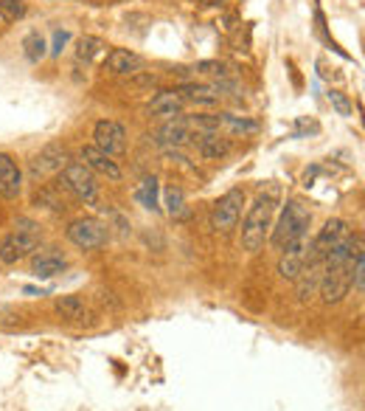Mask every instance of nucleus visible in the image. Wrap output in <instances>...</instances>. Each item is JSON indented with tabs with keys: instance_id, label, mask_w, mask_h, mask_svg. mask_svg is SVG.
<instances>
[{
	"instance_id": "nucleus-1",
	"label": "nucleus",
	"mask_w": 365,
	"mask_h": 411,
	"mask_svg": "<svg viewBox=\"0 0 365 411\" xmlns=\"http://www.w3.org/2000/svg\"><path fill=\"white\" fill-rule=\"evenodd\" d=\"M279 200H281V189L272 184L250 206L245 225H242V248L248 254H259L264 248V243L270 237V228H272V217H276V209H279Z\"/></svg>"
},
{
	"instance_id": "nucleus-2",
	"label": "nucleus",
	"mask_w": 365,
	"mask_h": 411,
	"mask_svg": "<svg viewBox=\"0 0 365 411\" xmlns=\"http://www.w3.org/2000/svg\"><path fill=\"white\" fill-rule=\"evenodd\" d=\"M309 225H312V212L307 206L298 203V200H287L279 223L270 228V245L276 251H284L287 245H292L298 240H307Z\"/></svg>"
},
{
	"instance_id": "nucleus-3",
	"label": "nucleus",
	"mask_w": 365,
	"mask_h": 411,
	"mask_svg": "<svg viewBox=\"0 0 365 411\" xmlns=\"http://www.w3.org/2000/svg\"><path fill=\"white\" fill-rule=\"evenodd\" d=\"M360 254H362V245L354 251V256H351V259H346V262H343V265H334V268H326V271H323L318 290H320V299H323L326 304H338V302H343V299H346V293L351 290L354 262H357V256H360Z\"/></svg>"
},
{
	"instance_id": "nucleus-4",
	"label": "nucleus",
	"mask_w": 365,
	"mask_h": 411,
	"mask_svg": "<svg viewBox=\"0 0 365 411\" xmlns=\"http://www.w3.org/2000/svg\"><path fill=\"white\" fill-rule=\"evenodd\" d=\"M65 237L82 251H99L110 240V225H104L96 217H76L68 223Z\"/></svg>"
},
{
	"instance_id": "nucleus-5",
	"label": "nucleus",
	"mask_w": 365,
	"mask_h": 411,
	"mask_svg": "<svg viewBox=\"0 0 365 411\" xmlns=\"http://www.w3.org/2000/svg\"><path fill=\"white\" fill-rule=\"evenodd\" d=\"M242 206H245V189L225 192L214 206H211V228L217 234H231L242 217Z\"/></svg>"
},
{
	"instance_id": "nucleus-6",
	"label": "nucleus",
	"mask_w": 365,
	"mask_h": 411,
	"mask_svg": "<svg viewBox=\"0 0 365 411\" xmlns=\"http://www.w3.org/2000/svg\"><path fill=\"white\" fill-rule=\"evenodd\" d=\"M62 186L71 189V195L79 197L87 206H96L99 203V184L93 178V172H90L84 164H76V161L65 164V169H62Z\"/></svg>"
},
{
	"instance_id": "nucleus-7",
	"label": "nucleus",
	"mask_w": 365,
	"mask_h": 411,
	"mask_svg": "<svg viewBox=\"0 0 365 411\" xmlns=\"http://www.w3.org/2000/svg\"><path fill=\"white\" fill-rule=\"evenodd\" d=\"M349 234H351V231H349V223H346V220H338V217L326 220V225L318 231V237L307 245V259H309V262H323L326 254H329L334 245H338V243H343Z\"/></svg>"
},
{
	"instance_id": "nucleus-8",
	"label": "nucleus",
	"mask_w": 365,
	"mask_h": 411,
	"mask_svg": "<svg viewBox=\"0 0 365 411\" xmlns=\"http://www.w3.org/2000/svg\"><path fill=\"white\" fill-rule=\"evenodd\" d=\"M93 138H96L93 146H99V150L107 153L110 158L127 153V130H124V124H118V122H113V119H102V122H96V127H93Z\"/></svg>"
},
{
	"instance_id": "nucleus-9",
	"label": "nucleus",
	"mask_w": 365,
	"mask_h": 411,
	"mask_svg": "<svg viewBox=\"0 0 365 411\" xmlns=\"http://www.w3.org/2000/svg\"><path fill=\"white\" fill-rule=\"evenodd\" d=\"M43 234H25V231H12L0 240V262L3 265H14V262L25 259L37 245H40Z\"/></svg>"
},
{
	"instance_id": "nucleus-10",
	"label": "nucleus",
	"mask_w": 365,
	"mask_h": 411,
	"mask_svg": "<svg viewBox=\"0 0 365 411\" xmlns=\"http://www.w3.org/2000/svg\"><path fill=\"white\" fill-rule=\"evenodd\" d=\"M65 164H68L65 146L62 144H48L32 161H28V175H32L34 181H40V178H45V175H51V172H62Z\"/></svg>"
},
{
	"instance_id": "nucleus-11",
	"label": "nucleus",
	"mask_w": 365,
	"mask_h": 411,
	"mask_svg": "<svg viewBox=\"0 0 365 411\" xmlns=\"http://www.w3.org/2000/svg\"><path fill=\"white\" fill-rule=\"evenodd\" d=\"M23 192V172L9 153H0V197L17 200Z\"/></svg>"
},
{
	"instance_id": "nucleus-12",
	"label": "nucleus",
	"mask_w": 365,
	"mask_h": 411,
	"mask_svg": "<svg viewBox=\"0 0 365 411\" xmlns=\"http://www.w3.org/2000/svg\"><path fill=\"white\" fill-rule=\"evenodd\" d=\"M79 158H82V164H84L90 172H99V175H104V178H110V181H121V166H118L107 153H102L99 146H93V144L82 146Z\"/></svg>"
},
{
	"instance_id": "nucleus-13",
	"label": "nucleus",
	"mask_w": 365,
	"mask_h": 411,
	"mask_svg": "<svg viewBox=\"0 0 365 411\" xmlns=\"http://www.w3.org/2000/svg\"><path fill=\"white\" fill-rule=\"evenodd\" d=\"M189 141H194L197 146V153L205 158V161H220L231 153V141L222 138L220 133H205V130H197Z\"/></svg>"
},
{
	"instance_id": "nucleus-14",
	"label": "nucleus",
	"mask_w": 365,
	"mask_h": 411,
	"mask_svg": "<svg viewBox=\"0 0 365 411\" xmlns=\"http://www.w3.org/2000/svg\"><path fill=\"white\" fill-rule=\"evenodd\" d=\"M307 245H309V240H298L281 251V259H279V276L281 279H290V282L298 279V274L303 268V259H307Z\"/></svg>"
},
{
	"instance_id": "nucleus-15",
	"label": "nucleus",
	"mask_w": 365,
	"mask_h": 411,
	"mask_svg": "<svg viewBox=\"0 0 365 411\" xmlns=\"http://www.w3.org/2000/svg\"><path fill=\"white\" fill-rule=\"evenodd\" d=\"M54 310L62 321H71V324H90L93 321V313L84 304L82 296H59L54 302Z\"/></svg>"
},
{
	"instance_id": "nucleus-16",
	"label": "nucleus",
	"mask_w": 365,
	"mask_h": 411,
	"mask_svg": "<svg viewBox=\"0 0 365 411\" xmlns=\"http://www.w3.org/2000/svg\"><path fill=\"white\" fill-rule=\"evenodd\" d=\"M65 271H68V259L56 248H48V251H43L32 259V274L37 279H54V276L65 274Z\"/></svg>"
},
{
	"instance_id": "nucleus-17",
	"label": "nucleus",
	"mask_w": 365,
	"mask_h": 411,
	"mask_svg": "<svg viewBox=\"0 0 365 411\" xmlns=\"http://www.w3.org/2000/svg\"><path fill=\"white\" fill-rule=\"evenodd\" d=\"M141 65H143V60H141L135 51H130V48H113V51L107 54V60H104V68H107L110 74H115V76L138 74Z\"/></svg>"
},
{
	"instance_id": "nucleus-18",
	"label": "nucleus",
	"mask_w": 365,
	"mask_h": 411,
	"mask_svg": "<svg viewBox=\"0 0 365 411\" xmlns=\"http://www.w3.org/2000/svg\"><path fill=\"white\" fill-rule=\"evenodd\" d=\"M189 138H191V133H189V124L182 122V115H174V119H169V122L158 130V135H155V141H158L161 146H166V150H180L182 144H189Z\"/></svg>"
},
{
	"instance_id": "nucleus-19",
	"label": "nucleus",
	"mask_w": 365,
	"mask_h": 411,
	"mask_svg": "<svg viewBox=\"0 0 365 411\" xmlns=\"http://www.w3.org/2000/svg\"><path fill=\"white\" fill-rule=\"evenodd\" d=\"M182 96L177 91H158L149 102V113L152 115H161V119H174V115L182 113Z\"/></svg>"
},
{
	"instance_id": "nucleus-20",
	"label": "nucleus",
	"mask_w": 365,
	"mask_h": 411,
	"mask_svg": "<svg viewBox=\"0 0 365 411\" xmlns=\"http://www.w3.org/2000/svg\"><path fill=\"white\" fill-rule=\"evenodd\" d=\"M174 91L182 96V102H194V104H220L222 93L217 91L214 85H194V82H186L174 87Z\"/></svg>"
},
{
	"instance_id": "nucleus-21",
	"label": "nucleus",
	"mask_w": 365,
	"mask_h": 411,
	"mask_svg": "<svg viewBox=\"0 0 365 411\" xmlns=\"http://www.w3.org/2000/svg\"><path fill=\"white\" fill-rule=\"evenodd\" d=\"M222 130L231 135H256L261 124L250 115H236V113H222Z\"/></svg>"
},
{
	"instance_id": "nucleus-22",
	"label": "nucleus",
	"mask_w": 365,
	"mask_h": 411,
	"mask_svg": "<svg viewBox=\"0 0 365 411\" xmlns=\"http://www.w3.org/2000/svg\"><path fill=\"white\" fill-rule=\"evenodd\" d=\"M135 200L143 206V209H149V212H161V203H158V178H155V175L141 181V186L135 189Z\"/></svg>"
},
{
	"instance_id": "nucleus-23",
	"label": "nucleus",
	"mask_w": 365,
	"mask_h": 411,
	"mask_svg": "<svg viewBox=\"0 0 365 411\" xmlns=\"http://www.w3.org/2000/svg\"><path fill=\"white\" fill-rule=\"evenodd\" d=\"M107 45H104V40L102 37H93V34H84L82 40H79V45H76V60L79 63H93L96 60V56L104 51Z\"/></svg>"
},
{
	"instance_id": "nucleus-24",
	"label": "nucleus",
	"mask_w": 365,
	"mask_h": 411,
	"mask_svg": "<svg viewBox=\"0 0 365 411\" xmlns=\"http://www.w3.org/2000/svg\"><path fill=\"white\" fill-rule=\"evenodd\" d=\"M45 48H48V43H45V37L43 34H28L25 40H23V54H25V60L28 63H40L43 56H45Z\"/></svg>"
},
{
	"instance_id": "nucleus-25",
	"label": "nucleus",
	"mask_w": 365,
	"mask_h": 411,
	"mask_svg": "<svg viewBox=\"0 0 365 411\" xmlns=\"http://www.w3.org/2000/svg\"><path fill=\"white\" fill-rule=\"evenodd\" d=\"M25 3L23 0H0V23H17L25 17Z\"/></svg>"
},
{
	"instance_id": "nucleus-26",
	"label": "nucleus",
	"mask_w": 365,
	"mask_h": 411,
	"mask_svg": "<svg viewBox=\"0 0 365 411\" xmlns=\"http://www.w3.org/2000/svg\"><path fill=\"white\" fill-rule=\"evenodd\" d=\"M166 212H169V217H180L182 214V209H186V195H182V189L180 186H169L166 189Z\"/></svg>"
},
{
	"instance_id": "nucleus-27",
	"label": "nucleus",
	"mask_w": 365,
	"mask_h": 411,
	"mask_svg": "<svg viewBox=\"0 0 365 411\" xmlns=\"http://www.w3.org/2000/svg\"><path fill=\"white\" fill-rule=\"evenodd\" d=\"M326 96H329L331 107L338 110V115H343V119H351V115H354V104H351V99L343 91H329Z\"/></svg>"
},
{
	"instance_id": "nucleus-28",
	"label": "nucleus",
	"mask_w": 365,
	"mask_h": 411,
	"mask_svg": "<svg viewBox=\"0 0 365 411\" xmlns=\"http://www.w3.org/2000/svg\"><path fill=\"white\" fill-rule=\"evenodd\" d=\"M34 200H37L40 206H48L51 212H65V209H68V206H65V200H62V197H56L51 189H43V192H40Z\"/></svg>"
},
{
	"instance_id": "nucleus-29",
	"label": "nucleus",
	"mask_w": 365,
	"mask_h": 411,
	"mask_svg": "<svg viewBox=\"0 0 365 411\" xmlns=\"http://www.w3.org/2000/svg\"><path fill=\"white\" fill-rule=\"evenodd\" d=\"M351 287H354L357 293H362V290H365V254H360V256H357V262H354Z\"/></svg>"
},
{
	"instance_id": "nucleus-30",
	"label": "nucleus",
	"mask_w": 365,
	"mask_h": 411,
	"mask_svg": "<svg viewBox=\"0 0 365 411\" xmlns=\"http://www.w3.org/2000/svg\"><path fill=\"white\" fill-rule=\"evenodd\" d=\"M194 71L208 74V76H225V74H228V71H225V65H222V63H217V60H202V63H197V65H194Z\"/></svg>"
},
{
	"instance_id": "nucleus-31",
	"label": "nucleus",
	"mask_w": 365,
	"mask_h": 411,
	"mask_svg": "<svg viewBox=\"0 0 365 411\" xmlns=\"http://www.w3.org/2000/svg\"><path fill=\"white\" fill-rule=\"evenodd\" d=\"M68 43H71V32H65V28H56V32H54L51 54H54V56H59V54L65 51V45H68Z\"/></svg>"
},
{
	"instance_id": "nucleus-32",
	"label": "nucleus",
	"mask_w": 365,
	"mask_h": 411,
	"mask_svg": "<svg viewBox=\"0 0 365 411\" xmlns=\"http://www.w3.org/2000/svg\"><path fill=\"white\" fill-rule=\"evenodd\" d=\"M14 231H25V234H43V231H40V223L28 220V217H17V223H14Z\"/></svg>"
},
{
	"instance_id": "nucleus-33",
	"label": "nucleus",
	"mask_w": 365,
	"mask_h": 411,
	"mask_svg": "<svg viewBox=\"0 0 365 411\" xmlns=\"http://www.w3.org/2000/svg\"><path fill=\"white\" fill-rule=\"evenodd\" d=\"M197 3H205V6H217V3H222V0H197Z\"/></svg>"
}]
</instances>
